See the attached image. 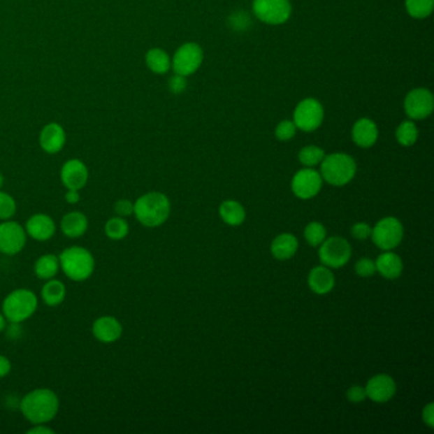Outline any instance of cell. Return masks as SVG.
<instances>
[{
  "label": "cell",
  "mask_w": 434,
  "mask_h": 434,
  "mask_svg": "<svg viewBox=\"0 0 434 434\" xmlns=\"http://www.w3.org/2000/svg\"><path fill=\"white\" fill-rule=\"evenodd\" d=\"M20 407L29 423L48 424L57 417L60 401L50 389H36L23 396Z\"/></svg>",
  "instance_id": "1"
},
{
  "label": "cell",
  "mask_w": 434,
  "mask_h": 434,
  "mask_svg": "<svg viewBox=\"0 0 434 434\" xmlns=\"http://www.w3.org/2000/svg\"><path fill=\"white\" fill-rule=\"evenodd\" d=\"M171 203L162 192H148L134 203V214L144 227H159L168 219Z\"/></svg>",
  "instance_id": "2"
},
{
  "label": "cell",
  "mask_w": 434,
  "mask_h": 434,
  "mask_svg": "<svg viewBox=\"0 0 434 434\" xmlns=\"http://www.w3.org/2000/svg\"><path fill=\"white\" fill-rule=\"evenodd\" d=\"M60 269L73 282H85L94 271V257L80 246H71L59 255Z\"/></svg>",
  "instance_id": "3"
},
{
  "label": "cell",
  "mask_w": 434,
  "mask_h": 434,
  "mask_svg": "<svg viewBox=\"0 0 434 434\" xmlns=\"http://www.w3.org/2000/svg\"><path fill=\"white\" fill-rule=\"evenodd\" d=\"M38 306L35 293L26 288L15 289L3 301L1 312L12 324H21L34 316Z\"/></svg>",
  "instance_id": "4"
},
{
  "label": "cell",
  "mask_w": 434,
  "mask_h": 434,
  "mask_svg": "<svg viewBox=\"0 0 434 434\" xmlns=\"http://www.w3.org/2000/svg\"><path fill=\"white\" fill-rule=\"evenodd\" d=\"M356 161L345 153L325 156L321 162V178L333 186H344L356 176Z\"/></svg>",
  "instance_id": "5"
},
{
  "label": "cell",
  "mask_w": 434,
  "mask_h": 434,
  "mask_svg": "<svg viewBox=\"0 0 434 434\" xmlns=\"http://www.w3.org/2000/svg\"><path fill=\"white\" fill-rule=\"evenodd\" d=\"M404 237V227L395 217H386L372 229L370 238L378 249L384 251L396 249Z\"/></svg>",
  "instance_id": "6"
},
{
  "label": "cell",
  "mask_w": 434,
  "mask_h": 434,
  "mask_svg": "<svg viewBox=\"0 0 434 434\" xmlns=\"http://www.w3.org/2000/svg\"><path fill=\"white\" fill-rule=\"evenodd\" d=\"M252 8L260 21L271 26L283 24L292 15L289 0H254Z\"/></svg>",
  "instance_id": "7"
},
{
  "label": "cell",
  "mask_w": 434,
  "mask_h": 434,
  "mask_svg": "<svg viewBox=\"0 0 434 434\" xmlns=\"http://www.w3.org/2000/svg\"><path fill=\"white\" fill-rule=\"evenodd\" d=\"M352 256V247L342 237H331L320 245L319 257L321 263L328 268L339 269L347 265Z\"/></svg>",
  "instance_id": "8"
},
{
  "label": "cell",
  "mask_w": 434,
  "mask_h": 434,
  "mask_svg": "<svg viewBox=\"0 0 434 434\" xmlns=\"http://www.w3.org/2000/svg\"><path fill=\"white\" fill-rule=\"evenodd\" d=\"M27 243L26 229L15 221H3L0 223V252L13 256L24 249Z\"/></svg>",
  "instance_id": "9"
},
{
  "label": "cell",
  "mask_w": 434,
  "mask_h": 434,
  "mask_svg": "<svg viewBox=\"0 0 434 434\" xmlns=\"http://www.w3.org/2000/svg\"><path fill=\"white\" fill-rule=\"evenodd\" d=\"M203 50L199 45L187 43L182 45L172 60L173 71L178 75H191L198 71L203 63Z\"/></svg>",
  "instance_id": "10"
},
{
  "label": "cell",
  "mask_w": 434,
  "mask_h": 434,
  "mask_svg": "<svg viewBox=\"0 0 434 434\" xmlns=\"http://www.w3.org/2000/svg\"><path fill=\"white\" fill-rule=\"evenodd\" d=\"M324 120L322 105L314 99L301 101L294 111V120L297 129L303 131H313L320 126Z\"/></svg>",
  "instance_id": "11"
},
{
  "label": "cell",
  "mask_w": 434,
  "mask_h": 434,
  "mask_svg": "<svg viewBox=\"0 0 434 434\" xmlns=\"http://www.w3.org/2000/svg\"><path fill=\"white\" fill-rule=\"evenodd\" d=\"M404 106L406 114L410 119L423 120L433 111V96L426 88H417L407 93Z\"/></svg>",
  "instance_id": "12"
},
{
  "label": "cell",
  "mask_w": 434,
  "mask_h": 434,
  "mask_svg": "<svg viewBox=\"0 0 434 434\" xmlns=\"http://www.w3.org/2000/svg\"><path fill=\"white\" fill-rule=\"evenodd\" d=\"M322 178L320 173L307 167L294 175L292 180V191L299 199H311L316 196L321 190Z\"/></svg>",
  "instance_id": "13"
},
{
  "label": "cell",
  "mask_w": 434,
  "mask_h": 434,
  "mask_svg": "<svg viewBox=\"0 0 434 434\" xmlns=\"http://www.w3.org/2000/svg\"><path fill=\"white\" fill-rule=\"evenodd\" d=\"M364 390H366L367 398H370L372 401L378 403V404H384L395 396L396 384L391 376L381 373L370 378L366 384Z\"/></svg>",
  "instance_id": "14"
},
{
  "label": "cell",
  "mask_w": 434,
  "mask_h": 434,
  "mask_svg": "<svg viewBox=\"0 0 434 434\" xmlns=\"http://www.w3.org/2000/svg\"><path fill=\"white\" fill-rule=\"evenodd\" d=\"M63 185L68 190H80L88 181V170L86 164L79 159H71L63 166L60 172Z\"/></svg>",
  "instance_id": "15"
},
{
  "label": "cell",
  "mask_w": 434,
  "mask_h": 434,
  "mask_svg": "<svg viewBox=\"0 0 434 434\" xmlns=\"http://www.w3.org/2000/svg\"><path fill=\"white\" fill-rule=\"evenodd\" d=\"M26 233L36 241H49L57 232L55 222L48 214H34L26 222Z\"/></svg>",
  "instance_id": "16"
},
{
  "label": "cell",
  "mask_w": 434,
  "mask_h": 434,
  "mask_svg": "<svg viewBox=\"0 0 434 434\" xmlns=\"http://www.w3.org/2000/svg\"><path fill=\"white\" fill-rule=\"evenodd\" d=\"M92 334L99 342L113 344L122 338V322L113 316H102L93 322Z\"/></svg>",
  "instance_id": "17"
},
{
  "label": "cell",
  "mask_w": 434,
  "mask_h": 434,
  "mask_svg": "<svg viewBox=\"0 0 434 434\" xmlns=\"http://www.w3.org/2000/svg\"><path fill=\"white\" fill-rule=\"evenodd\" d=\"M308 287L316 294H328L335 287V277L333 271L326 266H316L308 274Z\"/></svg>",
  "instance_id": "18"
},
{
  "label": "cell",
  "mask_w": 434,
  "mask_h": 434,
  "mask_svg": "<svg viewBox=\"0 0 434 434\" xmlns=\"http://www.w3.org/2000/svg\"><path fill=\"white\" fill-rule=\"evenodd\" d=\"M352 136L358 147L370 148L377 142V125L370 119H359L353 126Z\"/></svg>",
  "instance_id": "19"
},
{
  "label": "cell",
  "mask_w": 434,
  "mask_h": 434,
  "mask_svg": "<svg viewBox=\"0 0 434 434\" xmlns=\"http://www.w3.org/2000/svg\"><path fill=\"white\" fill-rule=\"evenodd\" d=\"M40 144L43 150L48 153H57L64 147L65 133L64 129L57 124H49L43 128L40 136Z\"/></svg>",
  "instance_id": "20"
},
{
  "label": "cell",
  "mask_w": 434,
  "mask_h": 434,
  "mask_svg": "<svg viewBox=\"0 0 434 434\" xmlns=\"http://www.w3.org/2000/svg\"><path fill=\"white\" fill-rule=\"evenodd\" d=\"M62 232L69 238H79L88 229V218L80 212H71L65 214L60 222Z\"/></svg>",
  "instance_id": "21"
},
{
  "label": "cell",
  "mask_w": 434,
  "mask_h": 434,
  "mask_svg": "<svg viewBox=\"0 0 434 434\" xmlns=\"http://www.w3.org/2000/svg\"><path fill=\"white\" fill-rule=\"evenodd\" d=\"M273 256L278 260H288L296 255L298 249V240L291 233H282L274 238L270 246Z\"/></svg>",
  "instance_id": "22"
},
{
  "label": "cell",
  "mask_w": 434,
  "mask_h": 434,
  "mask_svg": "<svg viewBox=\"0 0 434 434\" xmlns=\"http://www.w3.org/2000/svg\"><path fill=\"white\" fill-rule=\"evenodd\" d=\"M375 263H376V271H378L386 279L399 278L404 268L399 255L390 251L381 254Z\"/></svg>",
  "instance_id": "23"
},
{
  "label": "cell",
  "mask_w": 434,
  "mask_h": 434,
  "mask_svg": "<svg viewBox=\"0 0 434 434\" xmlns=\"http://www.w3.org/2000/svg\"><path fill=\"white\" fill-rule=\"evenodd\" d=\"M66 296V288L64 283L57 279H49L43 284L41 289V297L45 305L50 307H57L64 302Z\"/></svg>",
  "instance_id": "24"
},
{
  "label": "cell",
  "mask_w": 434,
  "mask_h": 434,
  "mask_svg": "<svg viewBox=\"0 0 434 434\" xmlns=\"http://www.w3.org/2000/svg\"><path fill=\"white\" fill-rule=\"evenodd\" d=\"M219 215L224 223H227L228 226L237 227L241 226L245 218H246V212L245 208L236 200H226L223 201L219 207Z\"/></svg>",
  "instance_id": "25"
},
{
  "label": "cell",
  "mask_w": 434,
  "mask_h": 434,
  "mask_svg": "<svg viewBox=\"0 0 434 434\" xmlns=\"http://www.w3.org/2000/svg\"><path fill=\"white\" fill-rule=\"evenodd\" d=\"M36 277L41 280H49L55 278L57 273L60 270V261L59 256L52 254H46L38 257L35 263Z\"/></svg>",
  "instance_id": "26"
},
{
  "label": "cell",
  "mask_w": 434,
  "mask_h": 434,
  "mask_svg": "<svg viewBox=\"0 0 434 434\" xmlns=\"http://www.w3.org/2000/svg\"><path fill=\"white\" fill-rule=\"evenodd\" d=\"M147 64L150 66L152 71L157 74H164L167 73L171 66L170 57L161 49H152L147 54Z\"/></svg>",
  "instance_id": "27"
},
{
  "label": "cell",
  "mask_w": 434,
  "mask_h": 434,
  "mask_svg": "<svg viewBox=\"0 0 434 434\" xmlns=\"http://www.w3.org/2000/svg\"><path fill=\"white\" fill-rule=\"evenodd\" d=\"M105 233L113 241H120L129 235L128 222L122 217L110 218L105 224Z\"/></svg>",
  "instance_id": "28"
},
{
  "label": "cell",
  "mask_w": 434,
  "mask_h": 434,
  "mask_svg": "<svg viewBox=\"0 0 434 434\" xmlns=\"http://www.w3.org/2000/svg\"><path fill=\"white\" fill-rule=\"evenodd\" d=\"M419 131L413 122H401L396 130V139L404 147H410L417 142Z\"/></svg>",
  "instance_id": "29"
},
{
  "label": "cell",
  "mask_w": 434,
  "mask_h": 434,
  "mask_svg": "<svg viewBox=\"0 0 434 434\" xmlns=\"http://www.w3.org/2000/svg\"><path fill=\"white\" fill-rule=\"evenodd\" d=\"M434 0H406V10L414 18H426L433 10Z\"/></svg>",
  "instance_id": "30"
},
{
  "label": "cell",
  "mask_w": 434,
  "mask_h": 434,
  "mask_svg": "<svg viewBox=\"0 0 434 434\" xmlns=\"http://www.w3.org/2000/svg\"><path fill=\"white\" fill-rule=\"evenodd\" d=\"M324 158L325 152L316 145H307L301 150L298 154L299 162L306 167H314L316 164H320Z\"/></svg>",
  "instance_id": "31"
},
{
  "label": "cell",
  "mask_w": 434,
  "mask_h": 434,
  "mask_svg": "<svg viewBox=\"0 0 434 434\" xmlns=\"http://www.w3.org/2000/svg\"><path fill=\"white\" fill-rule=\"evenodd\" d=\"M305 238L308 245L317 247L326 240V228L319 222H311L305 228Z\"/></svg>",
  "instance_id": "32"
},
{
  "label": "cell",
  "mask_w": 434,
  "mask_h": 434,
  "mask_svg": "<svg viewBox=\"0 0 434 434\" xmlns=\"http://www.w3.org/2000/svg\"><path fill=\"white\" fill-rule=\"evenodd\" d=\"M17 203L15 198L0 190V221H8L15 217Z\"/></svg>",
  "instance_id": "33"
},
{
  "label": "cell",
  "mask_w": 434,
  "mask_h": 434,
  "mask_svg": "<svg viewBox=\"0 0 434 434\" xmlns=\"http://www.w3.org/2000/svg\"><path fill=\"white\" fill-rule=\"evenodd\" d=\"M296 131H297L296 124L289 122V120H284V122H279L278 126L275 129V136L279 140L287 142V140H291L293 136H296Z\"/></svg>",
  "instance_id": "34"
},
{
  "label": "cell",
  "mask_w": 434,
  "mask_h": 434,
  "mask_svg": "<svg viewBox=\"0 0 434 434\" xmlns=\"http://www.w3.org/2000/svg\"><path fill=\"white\" fill-rule=\"evenodd\" d=\"M356 273L362 278L372 277L376 273V263L370 257H362L356 261Z\"/></svg>",
  "instance_id": "35"
},
{
  "label": "cell",
  "mask_w": 434,
  "mask_h": 434,
  "mask_svg": "<svg viewBox=\"0 0 434 434\" xmlns=\"http://www.w3.org/2000/svg\"><path fill=\"white\" fill-rule=\"evenodd\" d=\"M114 210L119 217L125 218L134 214V203L128 199L117 200L114 204Z\"/></svg>",
  "instance_id": "36"
},
{
  "label": "cell",
  "mask_w": 434,
  "mask_h": 434,
  "mask_svg": "<svg viewBox=\"0 0 434 434\" xmlns=\"http://www.w3.org/2000/svg\"><path fill=\"white\" fill-rule=\"evenodd\" d=\"M350 233H352V236H353L356 240H358V241H364V240H367L368 237H370L372 228L370 227V224L361 222V223H356V224L352 227Z\"/></svg>",
  "instance_id": "37"
},
{
  "label": "cell",
  "mask_w": 434,
  "mask_h": 434,
  "mask_svg": "<svg viewBox=\"0 0 434 434\" xmlns=\"http://www.w3.org/2000/svg\"><path fill=\"white\" fill-rule=\"evenodd\" d=\"M366 398H367L366 390L362 386H352V387H349V390L347 391V399L353 404H359Z\"/></svg>",
  "instance_id": "38"
},
{
  "label": "cell",
  "mask_w": 434,
  "mask_h": 434,
  "mask_svg": "<svg viewBox=\"0 0 434 434\" xmlns=\"http://www.w3.org/2000/svg\"><path fill=\"white\" fill-rule=\"evenodd\" d=\"M186 77L176 74L170 80V89L173 93H181L186 88Z\"/></svg>",
  "instance_id": "39"
},
{
  "label": "cell",
  "mask_w": 434,
  "mask_h": 434,
  "mask_svg": "<svg viewBox=\"0 0 434 434\" xmlns=\"http://www.w3.org/2000/svg\"><path fill=\"white\" fill-rule=\"evenodd\" d=\"M423 420H424V423L427 424L428 427H434V409L432 403H429V404L424 407V410H423Z\"/></svg>",
  "instance_id": "40"
},
{
  "label": "cell",
  "mask_w": 434,
  "mask_h": 434,
  "mask_svg": "<svg viewBox=\"0 0 434 434\" xmlns=\"http://www.w3.org/2000/svg\"><path fill=\"white\" fill-rule=\"evenodd\" d=\"M12 370V363L7 356L0 354V378L7 377Z\"/></svg>",
  "instance_id": "41"
},
{
  "label": "cell",
  "mask_w": 434,
  "mask_h": 434,
  "mask_svg": "<svg viewBox=\"0 0 434 434\" xmlns=\"http://www.w3.org/2000/svg\"><path fill=\"white\" fill-rule=\"evenodd\" d=\"M29 434H54L55 431L52 428L48 427L46 424H34V427L27 431Z\"/></svg>",
  "instance_id": "42"
},
{
  "label": "cell",
  "mask_w": 434,
  "mask_h": 434,
  "mask_svg": "<svg viewBox=\"0 0 434 434\" xmlns=\"http://www.w3.org/2000/svg\"><path fill=\"white\" fill-rule=\"evenodd\" d=\"M80 200V194L79 190H68L65 194V201L68 204H77Z\"/></svg>",
  "instance_id": "43"
},
{
  "label": "cell",
  "mask_w": 434,
  "mask_h": 434,
  "mask_svg": "<svg viewBox=\"0 0 434 434\" xmlns=\"http://www.w3.org/2000/svg\"><path fill=\"white\" fill-rule=\"evenodd\" d=\"M6 326H7V319L3 312H0V333L6 328Z\"/></svg>",
  "instance_id": "44"
},
{
  "label": "cell",
  "mask_w": 434,
  "mask_h": 434,
  "mask_svg": "<svg viewBox=\"0 0 434 434\" xmlns=\"http://www.w3.org/2000/svg\"><path fill=\"white\" fill-rule=\"evenodd\" d=\"M3 185H4V178H3V175L0 173V189L3 187Z\"/></svg>",
  "instance_id": "45"
}]
</instances>
